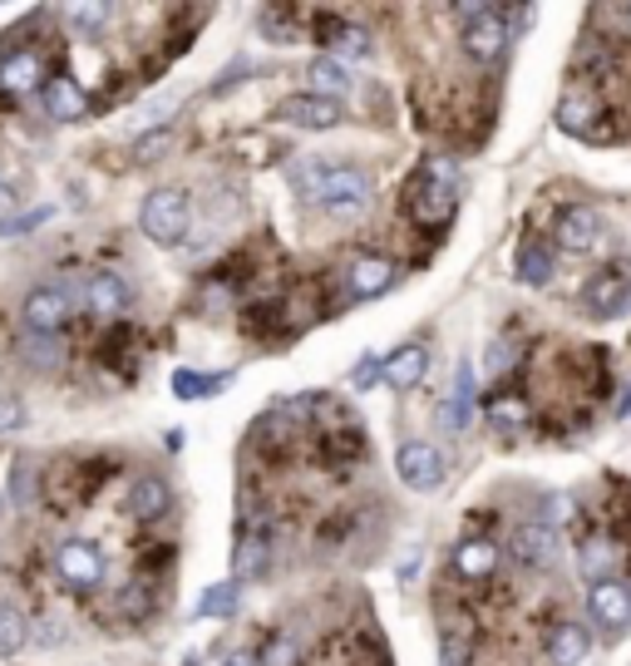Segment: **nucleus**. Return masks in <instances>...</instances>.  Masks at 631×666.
<instances>
[{
  "label": "nucleus",
  "instance_id": "5701e85b",
  "mask_svg": "<svg viewBox=\"0 0 631 666\" xmlns=\"http://www.w3.org/2000/svg\"><path fill=\"white\" fill-rule=\"evenodd\" d=\"M553 252L538 247V243H523L519 252H513V277H519L523 286H548L553 282Z\"/></svg>",
  "mask_w": 631,
  "mask_h": 666
},
{
  "label": "nucleus",
  "instance_id": "aec40b11",
  "mask_svg": "<svg viewBox=\"0 0 631 666\" xmlns=\"http://www.w3.org/2000/svg\"><path fill=\"white\" fill-rule=\"evenodd\" d=\"M454 568H459V578H469V582L493 578V568H499V548H493L489 538H464V543L454 548Z\"/></svg>",
  "mask_w": 631,
  "mask_h": 666
},
{
  "label": "nucleus",
  "instance_id": "f3484780",
  "mask_svg": "<svg viewBox=\"0 0 631 666\" xmlns=\"http://www.w3.org/2000/svg\"><path fill=\"white\" fill-rule=\"evenodd\" d=\"M168 509H174V489H168L158 474H144L139 484L129 489V513H134V519L154 523V519H164Z\"/></svg>",
  "mask_w": 631,
  "mask_h": 666
},
{
  "label": "nucleus",
  "instance_id": "58836bf2",
  "mask_svg": "<svg viewBox=\"0 0 631 666\" xmlns=\"http://www.w3.org/2000/svg\"><path fill=\"white\" fill-rule=\"evenodd\" d=\"M188 666H208V662H198V657H193V662H188Z\"/></svg>",
  "mask_w": 631,
  "mask_h": 666
},
{
  "label": "nucleus",
  "instance_id": "39448f33",
  "mask_svg": "<svg viewBox=\"0 0 631 666\" xmlns=\"http://www.w3.org/2000/svg\"><path fill=\"white\" fill-rule=\"evenodd\" d=\"M395 474H400V484H405V489L434 493V489L444 484V450H434V444H424V440L400 444V454H395Z\"/></svg>",
  "mask_w": 631,
  "mask_h": 666
},
{
  "label": "nucleus",
  "instance_id": "f03ea898",
  "mask_svg": "<svg viewBox=\"0 0 631 666\" xmlns=\"http://www.w3.org/2000/svg\"><path fill=\"white\" fill-rule=\"evenodd\" d=\"M454 16L464 20V50L474 65H499L509 50V10L503 6H454Z\"/></svg>",
  "mask_w": 631,
  "mask_h": 666
},
{
  "label": "nucleus",
  "instance_id": "dca6fc26",
  "mask_svg": "<svg viewBox=\"0 0 631 666\" xmlns=\"http://www.w3.org/2000/svg\"><path fill=\"white\" fill-rule=\"evenodd\" d=\"M424 371H430V351H424V346H400L381 365V375H385L390 390H415L424 381Z\"/></svg>",
  "mask_w": 631,
  "mask_h": 666
},
{
  "label": "nucleus",
  "instance_id": "4be33fe9",
  "mask_svg": "<svg viewBox=\"0 0 631 666\" xmlns=\"http://www.w3.org/2000/svg\"><path fill=\"white\" fill-rule=\"evenodd\" d=\"M312 95H326V99H336V95H346V89L355 85V75H351V65L346 60H336V55H316L312 60Z\"/></svg>",
  "mask_w": 631,
  "mask_h": 666
},
{
  "label": "nucleus",
  "instance_id": "473e14b6",
  "mask_svg": "<svg viewBox=\"0 0 631 666\" xmlns=\"http://www.w3.org/2000/svg\"><path fill=\"white\" fill-rule=\"evenodd\" d=\"M10 493H16L20 503L36 499V474H30V464H16V479H10Z\"/></svg>",
  "mask_w": 631,
  "mask_h": 666
},
{
  "label": "nucleus",
  "instance_id": "20e7f679",
  "mask_svg": "<svg viewBox=\"0 0 631 666\" xmlns=\"http://www.w3.org/2000/svg\"><path fill=\"white\" fill-rule=\"evenodd\" d=\"M405 208H410V217H415L420 227H444L459 213V183L420 174L415 183H410V193H405Z\"/></svg>",
  "mask_w": 631,
  "mask_h": 666
},
{
  "label": "nucleus",
  "instance_id": "f704fd0d",
  "mask_svg": "<svg viewBox=\"0 0 631 666\" xmlns=\"http://www.w3.org/2000/svg\"><path fill=\"white\" fill-rule=\"evenodd\" d=\"M375 375H381V361L375 355H365L361 365H355V390H365V385H375Z\"/></svg>",
  "mask_w": 631,
  "mask_h": 666
},
{
  "label": "nucleus",
  "instance_id": "0eeeda50",
  "mask_svg": "<svg viewBox=\"0 0 631 666\" xmlns=\"http://www.w3.org/2000/svg\"><path fill=\"white\" fill-rule=\"evenodd\" d=\"M588 607H592V623L602 631H627L631 627V582L622 578H607V582H592L588 588Z\"/></svg>",
  "mask_w": 631,
  "mask_h": 666
},
{
  "label": "nucleus",
  "instance_id": "f8f14e48",
  "mask_svg": "<svg viewBox=\"0 0 631 666\" xmlns=\"http://www.w3.org/2000/svg\"><path fill=\"white\" fill-rule=\"evenodd\" d=\"M277 114L286 124H296V129H336L346 119L341 99H326V95H292V99H282Z\"/></svg>",
  "mask_w": 631,
  "mask_h": 666
},
{
  "label": "nucleus",
  "instance_id": "a878e982",
  "mask_svg": "<svg viewBox=\"0 0 631 666\" xmlns=\"http://www.w3.org/2000/svg\"><path fill=\"white\" fill-rule=\"evenodd\" d=\"M558 124H562V129H568V134H578V139H592L597 105H592V99L568 95V99H562V109H558Z\"/></svg>",
  "mask_w": 631,
  "mask_h": 666
},
{
  "label": "nucleus",
  "instance_id": "6ab92c4d",
  "mask_svg": "<svg viewBox=\"0 0 631 666\" xmlns=\"http://www.w3.org/2000/svg\"><path fill=\"white\" fill-rule=\"evenodd\" d=\"M592 637L582 623H558L553 631H548V662L553 666H578L582 657H588Z\"/></svg>",
  "mask_w": 631,
  "mask_h": 666
},
{
  "label": "nucleus",
  "instance_id": "393cba45",
  "mask_svg": "<svg viewBox=\"0 0 631 666\" xmlns=\"http://www.w3.org/2000/svg\"><path fill=\"white\" fill-rule=\"evenodd\" d=\"M484 420L493 424V430H523L528 424V400L513 395V390H499V395H489Z\"/></svg>",
  "mask_w": 631,
  "mask_h": 666
},
{
  "label": "nucleus",
  "instance_id": "2f4dec72",
  "mask_svg": "<svg viewBox=\"0 0 631 666\" xmlns=\"http://www.w3.org/2000/svg\"><path fill=\"white\" fill-rule=\"evenodd\" d=\"M119 613L124 617H144L148 613V588H144V582H129V592L119 597Z\"/></svg>",
  "mask_w": 631,
  "mask_h": 666
},
{
  "label": "nucleus",
  "instance_id": "9d476101",
  "mask_svg": "<svg viewBox=\"0 0 631 666\" xmlns=\"http://www.w3.org/2000/svg\"><path fill=\"white\" fill-rule=\"evenodd\" d=\"M20 316H26L30 336H55L65 326V316H70V296L60 286H36L26 296V306H20Z\"/></svg>",
  "mask_w": 631,
  "mask_h": 666
},
{
  "label": "nucleus",
  "instance_id": "72a5a7b5",
  "mask_svg": "<svg viewBox=\"0 0 631 666\" xmlns=\"http://www.w3.org/2000/svg\"><path fill=\"white\" fill-rule=\"evenodd\" d=\"M30 361H40V365H55V361H60V351H55V341L50 336H30Z\"/></svg>",
  "mask_w": 631,
  "mask_h": 666
},
{
  "label": "nucleus",
  "instance_id": "9b49d317",
  "mask_svg": "<svg viewBox=\"0 0 631 666\" xmlns=\"http://www.w3.org/2000/svg\"><path fill=\"white\" fill-rule=\"evenodd\" d=\"M395 286V262L390 257H355L346 267V296L351 302H375Z\"/></svg>",
  "mask_w": 631,
  "mask_h": 666
},
{
  "label": "nucleus",
  "instance_id": "c9c22d12",
  "mask_svg": "<svg viewBox=\"0 0 631 666\" xmlns=\"http://www.w3.org/2000/svg\"><path fill=\"white\" fill-rule=\"evenodd\" d=\"M168 144V129H158V134H148V139H139V158H158V148Z\"/></svg>",
  "mask_w": 631,
  "mask_h": 666
},
{
  "label": "nucleus",
  "instance_id": "cd10ccee",
  "mask_svg": "<svg viewBox=\"0 0 631 666\" xmlns=\"http://www.w3.org/2000/svg\"><path fill=\"white\" fill-rule=\"evenodd\" d=\"M227 381H233V375H203V371H178L174 375V390L183 400H208V395H217V390H223Z\"/></svg>",
  "mask_w": 631,
  "mask_h": 666
},
{
  "label": "nucleus",
  "instance_id": "ddd939ff",
  "mask_svg": "<svg viewBox=\"0 0 631 666\" xmlns=\"http://www.w3.org/2000/svg\"><path fill=\"white\" fill-rule=\"evenodd\" d=\"M553 237L562 252H592L597 243H602V217H597L592 208H558V223H553Z\"/></svg>",
  "mask_w": 631,
  "mask_h": 666
},
{
  "label": "nucleus",
  "instance_id": "4468645a",
  "mask_svg": "<svg viewBox=\"0 0 631 666\" xmlns=\"http://www.w3.org/2000/svg\"><path fill=\"white\" fill-rule=\"evenodd\" d=\"M85 306L95 316H105V321L124 316L129 312V282L114 277V272H95V277L85 282Z\"/></svg>",
  "mask_w": 631,
  "mask_h": 666
},
{
  "label": "nucleus",
  "instance_id": "f257e3e1",
  "mask_svg": "<svg viewBox=\"0 0 631 666\" xmlns=\"http://www.w3.org/2000/svg\"><path fill=\"white\" fill-rule=\"evenodd\" d=\"M302 183H306V198H312L316 208L336 213V217L361 213L365 203H371V193H375L371 174L355 168V164H306Z\"/></svg>",
  "mask_w": 631,
  "mask_h": 666
},
{
  "label": "nucleus",
  "instance_id": "c85d7f7f",
  "mask_svg": "<svg viewBox=\"0 0 631 666\" xmlns=\"http://www.w3.org/2000/svg\"><path fill=\"white\" fill-rule=\"evenodd\" d=\"M237 603H243V588H237V582H217L198 603V617H227V613H237Z\"/></svg>",
  "mask_w": 631,
  "mask_h": 666
},
{
  "label": "nucleus",
  "instance_id": "7c9ffc66",
  "mask_svg": "<svg viewBox=\"0 0 631 666\" xmlns=\"http://www.w3.org/2000/svg\"><path fill=\"white\" fill-rule=\"evenodd\" d=\"M109 20V6H70V26L75 36H95L99 26Z\"/></svg>",
  "mask_w": 631,
  "mask_h": 666
},
{
  "label": "nucleus",
  "instance_id": "423d86ee",
  "mask_svg": "<svg viewBox=\"0 0 631 666\" xmlns=\"http://www.w3.org/2000/svg\"><path fill=\"white\" fill-rule=\"evenodd\" d=\"M582 302H588V312H592V316H602V321L627 316V312H631V277H627L622 267L597 272V277L582 286Z\"/></svg>",
  "mask_w": 631,
  "mask_h": 666
},
{
  "label": "nucleus",
  "instance_id": "6e6552de",
  "mask_svg": "<svg viewBox=\"0 0 631 666\" xmlns=\"http://www.w3.org/2000/svg\"><path fill=\"white\" fill-rule=\"evenodd\" d=\"M55 568H60V578L70 582V588H99V582H105V554H99L89 538H70V543H60Z\"/></svg>",
  "mask_w": 631,
  "mask_h": 666
},
{
  "label": "nucleus",
  "instance_id": "412c9836",
  "mask_svg": "<svg viewBox=\"0 0 631 666\" xmlns=\"http://www.w3.org/2000/svg\"><path fill=\"white\" fill-rule=\"evenodd\" d=\"M45 109H50L55 119H79V114L89 109V99L70 75H55V79H45Z\"/></svg>",
  "mask_w": 631,
  "mask_h": 666
},
{
  "label": "nucleus",
  "instance_id": "e433bc0d",
  "mask_svg": "<svg viewBox=\"0 0 631 666\" xmlns=\"http://www.w3.org/2000/svg\"><path fill=\"white\" fill-rule=\"evenodd\" d=\"M223 666H257V657H252V652H227Z\"/></svg>",
  "mask_w": 631,
  "mask_h": 666
},
{
  "label": "nucleus",
  "instance_id": "1a4fd4ad",
  "mask_svg": "<svg viewBox=\"0 0 631 666\" xmlns=\"http://www.w3.org/2000/svg\"><path fill=\"white\" fill-rule=\"evenodd\" d=\"M509 548L519 562H528V568H553L558 554H562V538H558L553 523H519L509 538Z\"/></svg>",
  "mask_w": 631,
  "mask_h": 666
},
{
  "label": "nucleus",
  "instance_id": "7ed1b4c3",
  "mask_svg": "<svg viewBox=\"0 0 631 666\" xmlns=\"http://www.w3.org/2000/svg\"><path fill=\"white\" fill-rule=\"evenodd\" d=\"M139 223H144L148 243H158V247H178V243H183V233H188V198H183L178 188H158V193H148Z\"/></svg>",
  "mask_w": 631,
  "mask_h": 666
},
{
  "label": "nucleus",
  "instance_id": "a211bd4d",
  "mask_svg": "<svg viewBox=\"0 0 631 666\" xmlns=\"http://www.w3.org/2000/svg\"><path fill=\"white\" fill-rule=\"evenodd\" d=\"M578 568L588 582H607L617 578V568H622V548L612 543V538H588V543L578 548Z\"/></svg>",
  "mask_w": 631,
  "mask_h": 666
},
{
  "label": "nucleus",
  "instance_id": "2eb2a0df",
  "mask_svg": "<svg viewBox=\"0 0 631 666\" xmlns=\"http://www.w3.org/2000/svg\"><path fill=\"white\" fill-rule=\"evenodd\" d=\"M272 562V533L262 523H252L243 538H237V554H233V572L237 578H262Z\"/></svg>",
  "mask_w": 631,
  "mask_h": 666
},
{
  "label": "nucleus",
  "instance_id": "4c0bfd02",
  "mask_svg": "<svg viewBox=\"0 0 631 666\" xmlns=\"http://www.w3.org/2000/svg\"><path fill=\"white\" fill-rule=\"evenodd\" d=\"M10 208H16V198H10V193H0V217H6Z\"/></svg>",
  "mask_w": 631,
  "mask_h": 666
},
{
  "label": "nucleus",
  "instance_id": "c756f323",
  "mask_svg": "<svg viewBox=\"0 0 631 666\" xmlns=\"http://www.w3.org/2000/svg\"><path fill=\"white\" fill-rule=\"evenodd\" d=\"M20 641H26V617H20L16 607L0 603V657H6V652H16Z\"/></svg>",
  "mask_w": 631,
  "mask_h": 666
},
{
  "label": "nucleus",
  "instance_id": "bb28decb",
  "mask_svg": "<svg viewBox=\"0 0 631 666\" xmlns=\"http://www.w3.org/2000/svg\"><path fill=\"white\" fill-rule=\"evenodd\" d=\"M257 666H302V641L292 631H272L267 647L257 652Z\"/></svg>",
  "mask_w": 631,
  "mask_h": 666
},
{
  "label": "nucleus",
  "instance_id": "b1692460",
  "mask_svg": "<svg viewBox=\"0 0 631 666\" xmlns=\"http://www.w3.org/2000/svg\"><path fill=\"white\" fill-rule=\"evenodd\" d=\"M40 75H45V65H40V55H10L6 65H0V85L10 89V95H30V89H40Z\"/></svg>",
  "mask_w": 631,
  "mask_h": 666
}]
</instances>
